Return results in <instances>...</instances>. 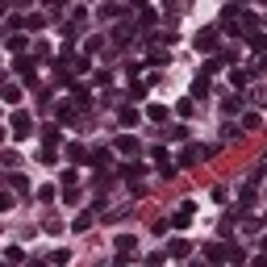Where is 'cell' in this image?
Here are the masks:
<instances>
[{"mask_svg":"<svg viewBox=\"0 0 267 267\" xmlns=\"http://www.w3.org/2000/svg\"><path fill=\"white\" fill-rule=\"evenodd\" d=\"M9 129H13V138H29V134H33V117H29L25 109H17L13 121H9Z\"/></svg>","mask_w":267,"mask_h":267,"instance_id":"cell-1","label":"cell"},{"mask_svg":"<svg viewBox=\"0 0 267 267\" xmlns=\"http://www.w3.org/2000/svg\"><path fill=\"white\" fill-rule=\"evenodd\" d=\"M213 150L209 146H196V142H184V150H180V167H192V163H200V159H209Z\"/></svg>","mask_w":267,"mask_h":267,"instance_id":"cell-2","label":"cell"},{"mask_svg":"<svg viewBox=\"0 0 267 267\" xmlns=\"http://www.w3.org/2000/svg\"><path fill=\"white\" fill-rule=\"evenodd\" d=\"M150 159H155V167H159V176H176V171H180V163L167 155L163 146H155V150H150Z\"/></svg>","mask_w":267,"mask_h":267,"instance_id":"cell-3","label":"cell"},{"mask_svg":"<svg viewBox=\"0 0 267 267\" xmlns=\"http://www.w3.org/2000/svg\"><path fill=\"white\" fill-rule=\"evenodd\" d=\"M196 50H217V29H213V25L196 33Z\"/></svg>","mask_w":267,"mask_h":267,"instance_id":"cell-4","label":"cell"},{"mask_svg":"<svg viewBox=\"0 0 267 267\" xmlns=\"http://www.w3.org/2000/svg\"><path fill=\"white\" fill-rule=\"evenodd\" d=\"M117 150H121V155H138V138H129V134H121V138H117Z\"/></svg>","mask_w":267,"mask_h":267,"instance_id":"cell-5","label":"cell"},{"mask_svg":"<svg viewBox=\"0 0 267 267\" xmlns=\"http://www.w3.org/2000/svg\"><path fill=\"white\" fill-rule=\"evenodd\" d=\"M109 159H113V155H109L105 146H96V150L88 155V163H92V167H109Z\"/></svg>","mask_w":267,"mask_h":267,"instance_id":"cell-6","label":"cell"},{"mask_svg":"<svg viewBox=\"0 0 267 267\" xmlns=\"http://www.w3.org/2000/svg\"><path fill=\"white\" fill-rule=\"evenodd\" d=\"M188 251H192V246H188V238H176L171 246H167V255H171V259H184Z\"/></svg>","mask_w":267,"mask_h":267,"instance_id":"cell-7","label":"cell"},{"mask_svg":"<svg viewBox=\"0 0 267 267\" xmlns=\"http://www.w3.org/2000/svg\"><path fill=\"white\" fill-rule=\"evenodd\" d=\"M13 67H17V75H21V80H25V84H29V80H33V63H29V59H17V63H13Z\"/></svg>","mask_w":267,"mask_h":267,"instance_id":"cell-8","label":"cell"},{"mask_svg":"<svg viewBox=\"0 0 267 267\" xmlns=\"http://www.w3.org/2000/svg\"><path fill=\"white\" fill-rule=\"evenodd\" d=\"M67 159H71V163H84V159H88V150H84L80 142H71V146H67Z\"/></svg>","mask_w":267,"mask_h":267,"instance_id":"cell-9","label":"cell"},{"mask_svg":"<svg viewBox=\"0 0 267 267\" xmlns=\"http://www.w3.org/2000/svg\"><path fill=\"white\" fill-rule=\"evenodd\" d=\"M167 138H171V142H188V125H171V129H167Z\"/></svg>","mask_w":267,"mask_h":267,"instance_id":"cell-10","label":"cell"},{"mask_svg":"<svg viewBox=\"0 0 267 267\" xmlns=\"http://www.w3.org/2000/svg\"><path fill=\"white\" fill-rule=\"evenodd\" d=\"M246 42H251V50H263V46H267V38H263L259 29H251V33H246Z\"/></svg>","mask_w":267,"mask_h":267,"instance_id":"cell-11","label":"cell"},{"mask_svg":"<svg viewBox=\"0 0 267 267\" xmlns=\"http://www.w3.org/2000/svg\"><path fill=\"white\" fill-rule=\"evenodd\" d=\"M221 109H225V113H238V109H242V96H225Z\"/></svg>","mask_w":267,"mask_h":267,"instance_id":"cell-12","label":"cell"},{"mask_svg":"<svg viewBox=\"0 0 267 267\" xmlns=\"http://www.w3.org/2000/svg\"><path fill=\"white\" fill-rule=\"evenodd\" d=\"M146 117H150V121H167V105H150Z\"/></svg>","mask_w":267,"mask_h":267,"instance_id":"cell-13","label":"cell"},{"mask_svg":"<svg viewBox=\"0 0 267 267\" xmlns=\"http://www.w3.org/2000/svg\"><path fill=\"white\" fill-rule=\"evenodd\" d=\"M230 84H234V88H246L251 75H246V71H230Z\"/></svg>","mask_w":267,"mask_h":267,"instance_id":"cell-14","label":"cell"},{"mask_svg":"<svg viewBox=\"0 0 267 267\" xmlns=\"http://www.w3.org/2000/svg\"><path fill=\"white\" fill-rule=\"evenodd\" d=\"M42 142H46V146L59 142V125H46V129H42Z\"/></svg>","mask_w":267,"mask_h":267,"instance_id":"cell-15","label":"cell"},{"mask_svg":"<svg viewBox=\"0 0 267 267\" xmlns=\"http://www.w3.org/2000/svg\"><path fill=\"white\" fill-rule=\"evenodd\" d=\"M5 100H9V105H17V100H21V88H17V84H5Z\"/></svg>","mask_w":267,"mask_h":267,"instance_id":"cell-16","label":"cell"},{"mask_svg":"<svg viewBox=\"0 0 267 267\" xmlns=\"http://www.w3.org/2000/svg\"><path fill=\"white\" fill-rule=\"evenodd\" d=\"M205 255H209L213 263H221V259H225V246H217V242H213V246H205Z\"/></svg>","mask_w":267,"mask_h":267,"instance_id":"cell-17","label":"cell"},{"mask_svg":"<svg viewBox=\"0 0 267 267\" xmlns=\"http://www.w3.org/2000/svg\"><path fill=\"white\" fill-rule=\"evenodd\" d=\"M192 92H196V96H209V75H200V80L192 84Z\"/></svg>","mask_w":267,"mask_h":267,"instance_id":"cell-18","label":"cell"},{"mask_svg":"<svg viewBox=\"0 0 267 267\" xmlns=\"http://www.w3.org/2000/svg\"><path fill=\"white\" fill-rule=\"evenodd\" d=\"M117 251H125V255L134 251V234H121V238H117Z\"/></svg>","mask_w":267,"mask_h":267,"instance_id":"cell-19","label":"cell"},{"mask_svg":"<svg viewBox=\"0 0 267 267\" xmlns=\"http://www.w3.org/2000/svg\"><path fill=\"white\" fill-rule=\"evenodd\" d=\"M163 63H167V50H163V46H159V50H150V67H163Z\"/></svg>","mask_w":267,"mask_h":267,"instance_id":"cell-20","label":"cell"},{"mask_svg":"<svg viewBox=\"0 0 267 267\" xmlns=\"http://www.w3.org/2000/svg\"><path fill=\"white\" fill-rule=\"evenodd\" d=\"M242 125H246V129H259V125H263V117H259V113H246V117H242Z\"/></svg>","mask_w":267,"mask_h":267,"instance_id":"cell-21","label":"cell"},{"mask_svg":"<svg viewBox=\"0 0 267 267\" xmlns=\"http://www.w3.org/2000/svg\"><path fill=\"white\" fill-rule=\"evenodd\" d=\"M88 225H92V213H80V217H75V234H84Z\"/></svg>","mask_w":267,"mask_h":267,"instance_id":"cell-22","label":"cell"},{"mask_svg":"<svg viewBox=\"0 0 267 267\" xmlns=\"http://www.w3.org/2000/svg\"><path fill=\"white\" fill-rule=\"evenodd\" d=\"M121 125H138V113H134V109H121Z\"/></svg>","mask_w":267,"mask_h":267,"instance_id":"cell-23","label":"cell"},{"mask_svg":"<svg viewBox=\"0 0 267 267\" xmlns=\"http://www.w3.org/2000/svg\"><path fill=\"white\" fill-rule=\"evenodd\" d=\"M9 50H17V54L25 50V38H21V33H13V38H9Z\"/></svg>","mask_w":267,"mask_h":267,"instance_id":"cell-24","label":"cell"},{"mask_svg":"<svg viewBox=\"0 0 267 267\" xmlns=\"http://www.w3.org/2000/svg\"><path fill=\"white\" fill-rule=\"evenodd\" d=\"M9 209H13V196H9V192H0V213H9Z\"/></svg>","mask_w":267,"mask_h":267,"instance_id":"cell-25","label":"cell"},{"mask_svg":"<svg viewBox=\"0 0 267 267\" xmlns=\"http://www.w3.org/2000/svg\"><path fill=\"white\" fill-rule=\"evenodd\" d=\"M255 71H267V54H263V59H259V67H255Z\"/></svg>","mask_w":267,"mask_h":267,"instance_id":"cell-26","label":"cell"},{"mask_svg":"<svg viewBox=\"0 0 267 267\" xmlns=\"http://www.w3.org/2000/svg\"><path fill=\"white\" fill-rule=\"evenodd\" d=\"M46 5H63V0H46Z\"/></svg>","mask_w":267,"mask_h":267,"instance_id":"cell-27","label":"cell"},{"mask_svg":"<svg viewBox=\"0 0 267 267\" xmlns=\"http://www.w3.org/2000/svg\"><path fill=\"white\" fill-rule=\"evenodd\" d=\"M17 5H29V0H17Z\"/></svg>","mask_w":267,"mask_h":267,"instance_id":"cell-28","label":"cell"},{"mask_svg":"<svg viewBox=\"0 0 267 267\" xmlns=\"http://www.w3.org/2000/svg\"><path fill=\"white\" fill-rule=\"evenodd\" d=\"M263 246H267V238H263Z\"/></svg>","mask_w":267,"mask_h":267,"instance_id":"cell-29","label":"cell"}]
</instances>
